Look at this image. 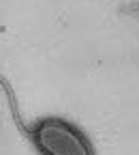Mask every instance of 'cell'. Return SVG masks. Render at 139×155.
Instances as JSON below:
<instances>
[{
	"label": "cell",
	"mask_w": 139,
	"mask_h": 155,
	"mask_svg": "<svg viewBox=\"0 0 139 155\" xmlns=\"http://www.w3.org/2000/svg\"><path fill=\"white\" fill-rule=\"evenodd\" d=\"M34 142L43 155H92L84 136L58 119H47L39 125Z\"/></svg>",
	"instance_id": "1"
}]
</instances>
